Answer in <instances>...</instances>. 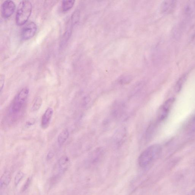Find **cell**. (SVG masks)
<instances>
[{
  "instance_id": "obj_1",
  "label": "cell",
  "mask_w": 195,
  "mask_h": 195,
  "mask_svg": "<svg viewBox=\"0 0 195 195\" xmlns=\"http://www.w3.org/2000/svg\"><path fill=\"white\" fill-rule=\"evenodd\" d=\"M161 147L159 144H153L149 147L140 154L138 164L141 167H147L155 160L161 152Z\"/></svg>"
},
{
  "instance_id": "obj_2",
  "label": "cell",
  "mask_w": 195,
  "mask_h": 195,
  "mask_svg": "<svg viewBox=\"0 0 195 195\" xmlns=\"http://www.w3.org/2000/svg\"><path fill=\"white\" fill-rule=\"evenodd\" d=\"M32 6L29 1H22L19 4L16 13V22L18 26L25 24L32 13Z\"/></svg>"
},
{
  "instance_id": "obj_3",
  "label": "cell",
  "mask_w": 195,
  "mask_h": 195,
  "mask_svg": "<svg viewBox=\"0 0 195 195\" xmlns=\"http://www.w3.org/2000/svg\"><path fill=\"white\" fill-rule=\"evenodd\" d=\"M29 93V90L27 87H24L20 90L14 100L12 105V110L14 113H17L21 110L27 100Z\"/></svg>"
},
{
  "instance_id": "obj_4",
  "label": "cell",
  "mask_w": 195,
  "mask_h": 195,
  "mask_svg": "<svg viewBox=\"0 0 195 195\" xmlns=\"http://www.w3.org/2000/svg\"><path fill=\"white\" fill-rule=\"evenodd\" d=\"M37 30V26L35 23L32 21L28 23L22 29L21 33L22 39L24 40L30 39L35 35Z\"/></svg>"
},
{
  "instance_id": "obj_5",
  "label": "cell",
  "mask_w": 195,
  "mask_h": 195,
  "mask_svg": "<svg viewBox=\"0 0 195 195\" xmlns=\"http://www.w3.org/2000/svg\"><path fill=\"white\" fill-rule=\"evenodd\" d=\"M174 98L167 100L159 109L157 114V118L159 121H163L167 116L170 110L174 103Z\"/></svg>"
},
{
  "instance_id": "obj_6",
  "label": "cell",
  "mask_w": 195,
  "mask_h": 195,
  "mask_svg": "<svg viewBox=\"0 0 195 195\" xmlns=\"http://www.w3.org/2000/svg\"><path fill=\"white\" fill-rule=\"evenodd\" d=\"M16 5L13 1H5L2 4L1 7V15L3 18H8L13 14L14 12Z\"/></svg>"
},
{
  "instance_id": "obj_7",
  "label": "cell",
  "mask_w": 195,
  "mask_h": 195,
  "mask_svg": "<svg viewBox=\"0 0 195 195\" xmlns=\"http://www.w3.org/2000/svg\"><path fill=\"white\" fill-rule=\"evenodd\" d=\"M54 110L51 107H49L47 109L43 114L41 119V126L43 129H47L49 127L50 123L54 114Z\"/></svg>"
},
{
  "instance_id": "obj_8",
  "label": "cell",
  "mask_w": 195,
  "mask_h": 195,
  "mask_svg": "<svg viewBox=\"0 0 195 195\" xmlns=\"http://www.w3.org/2000/svg\"><path fill=\"white\" fill-rule=\"evenodd\" d=\"M176 6V1H163L160 6V11L164 14H169L173 12L175 9Z\"/></svg>"
},
{
  "instance_id": "obj_9",
  "label": "cell",
  "mask_w": 195,
  "mask_h": 195,
  "mask_svg": "<svg viewBox=\"0 0 195 195\" xmlns=\"http://www.w3.org/2000/svg\"><path fill=\"white\" fill-rule=\"evenodd\" d=\"M43 104V99L40 96H38L34 98L31 107V111L36 112L40 110Z\"/></svg>"
},
{
  "instance_id": "obj_10",
  "label": "cell",
  "mask_w": 195,
  "mask_h": 195,
  "mask_svg": "<svg viewBox=\"0 0 195 195\" xmlns=\"http://www.w3.org/2000/svg\"><path fill=\"white\" fill-rule=\"evenodd\" d=\"M69 132L68 129H65L60 133L58 137V143L60 146L63 145L68 139Z\"/></svg>"
},
{
  "instance_id": "obj_11",
  "label": "cell",
  "mask_w": 195,
  "mask_h": 195,
  "mask_svg": "<svg viewBox=\"0 0 195 195\" xmlns=\"http://www.w3.org/2000/svg\"><path fill=\"white\" fill-rule=\"evenodd\" d=\"M69 164V159L66 156H63L59 159L58 163L60 171L64 172L67 169Z\"/></svg>"
},
{
  "instance_id": "obj_12",
  "label": "cell",
  "mask_w": 195,
  "mask_h": 195,
  "mask_svg": "<svg viewBox=\"0 0 195 195\" xmlns=\"http://www.w3.org/2000/svg\"><path fill=\"white\" fill-rule=\"evenodd\" d=\"M11 179V175L8 171H6L3 174L1 179V186L2 187L9 185Z\"/></svg>"
},
{
  "instance_id": "obj_13",
  "label": "cell",
  "mask_w": 195,
  "mask_h": 195,
  "mask_svg": "<svg viewBox=\"0 0 195 195\" xmlns=\"http://www.w3.org/2000/svg\"><path fill=\"white\" fill-rule=\"evenodd\" d=\"M75 1H62V9L63 11L66 12L68 11L74 6Z\"/></svg>"
},
{
  "instance_id": "obj_14",
  "label": "cell",
  "mask_w": 195,
  "mask_h": 195,
  "mask_svg": "<svg viewBox=\"0 0 195 195\" xmlns=\"http://www.w3.org/2000/svg\"><path fill=\"white\" fill-rule=\"evenodd\" d=\"M187 78V75L184 74L178 81L175 87V90L177 92H179L182 89V86L185 83Z\"/></svg>"
},
{
  "instance_id": "obj_15",
  "label": "cell",
  "mask_w": 195,
  "mask_h": 195,
  "mask_svg": "<svg viewBox=\"0 0 195 195\" xmlns=\"http://www.w3.org/2000/svg\"><path fill=\"white\" fill-rule=\"evenodd\" d=\"M185 12L188 14L191 15L194 13L195 11V2H192L188 3L186 6Z\"/></svg>"
},
{
  "instance_id": "obj_16",
  "label": "cell",
  "mask_w": 195,
  "mask_h": 195,
  "mask_svg": "<svg viewBox=\"0 0 195 195\" xmlns=\"http://www.w3.org/2000/svg\"><path fill=\"white\" fill-rule=\"evenodd\" d=\"M24 173L20 171L18 174H17L15 176V186H17L19 185L21 181L22 180L23 178H24Z\"/></svg>"
},
{
  "instance_id": "obj_17",
  "label": "cell",
  "mask_w": 195,
  "mask_h": 195,
  "mask_svg": "<svg viewBox=\"0 0 195 195\" xmlns=\"http://www.w3.org/2000/svg\"><path fill=\"white\" fill-rule=\"evenodd\" d=\"M5 82V76L4 74H1L0 76V90H1V94L4 88Z\"/></svg>"
},
{
  "instance_id": "obj_18",
  "label": "cell",
  "mask_w": 195,
  "mask_h": 195,
  "mask_svg": "<svg viewBox=\"0 0 195 195\" xmlns=\"http://www.w3.org/2000/svg\"><path fill=\"white\" fill-rule=\"evenodd\" d=\"M31 181H32V178L30 177H29L27 179L24 185L23 186L22 188V191L24 192L27 189L30 185Z\"/></svg>"
},
{
  "instance_id": "obj_19",
  "label": "cell",
  "mask_w": 195,
  "mask_h": 195,
  "mask_svg": "<svg viewBox=\"0 0 195 195\" xmlns=\"http://www.w3.org/2000/svg\"><path fill=\"white\" fill-rule=\"evenodd\" d=\"M53 155H54V154H53V153L51 152H50L49 153V154H48L47 158L48 159H51V158H52Z\"/></svg>"
},
{
  "instance_id": "obj_20",
  "label": "cell",
  "mask_w": 195,
  "mask_h": 195,
  "mask_svg": "<svg viewBox=\"0 0 195 195\" xmlns=\"http://www.w3.org/2000/svg\"></svg>"
}]
</instances>
